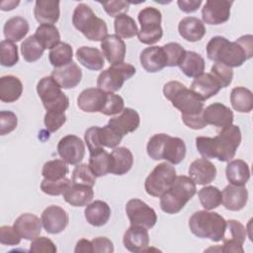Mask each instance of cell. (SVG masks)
<instances>
[{
  "mask_svg": "<svg viewBox=\"0 0 253 253\" xmlns=\"http://www.w3.org/2000/svg\"><path fill=\"white\" fill-rule=\"evenodd\" d=\"M164 97L181 112L184 124L193 129L207 126L204 120V103L190 89L179 81H169L163 87Z\"/></svg>",
  "mask_w": 253,
  "mask_h": 253,
  "instance_id": "1",
  "label": "cell"
},
{
  "mask_svg": "<svg viewBox=\"0 0 253 253\" xmlns=\"http://www.w3.org/2000/svg\"><path fill=\"white\" fill-rule=\"evenodd\" d=\"M207 55L215 63L239 67L253 55V37L245 35L234 42L221 36L213 37L207 44Z\"/></svg>",
  "mask_w": 253,
  "mask_h": 253,
  "instance_id": "2",
  "label": "cell"
},
{
  "mask_svg": "<svg viewBox=\"0 0 253 253\" xmlns=\"http://www.w3.org/2000/svg\"><path fill=\"white\" fill-rule=\"evenodd\" d=\"M241 142L239 126L230 125L221 128L214 137L198 136L196 147L204 158H216L221 162L231 160Z\"/></svg>",
  "mask_w": 253,
  "mask_h": 253,
  "instance_id": "3",
  "label": "cell"
},
{
  "mask_svg": "<svg viewBox=\"0 0 253 253\" xmlns=\"http://www.w3.org/2000/svg\"><path fill=\"white\" fill-rule=\"evenodd\" d=\"M146 150L153 160L165 159L172 165L181 163L186 156L184 140L166 133H157L151 136L147 142Z\"/></svg>",
  "mask_w": 253,
  "mask_h": 253,
  "instance_id": "4",
  "label": "cell"
},
{
  "mask_svg": "<svg viewBox=\"0 0 253 253\" xmlns=\"http://www.w3.org/2000/svg\"><path fill=\"white\" fill-rule=\"evenodd\" d=\"M189 227L196 236L218 242L225 235L226 220L217 212L198 211L191 215Z\"/></svg>",
  "mask_w": 253,
  "mask_h": 253,
  "instance_id": "5",
  "label": "cell"
},
{
  "mask_svg": "<svg viewBox=\"0 0 253 253\" xmlns=\"http://www.w3.org/2000/svg\"><path fill=\"white\" fill-rule=\"evenodd\" d=\"M196 192V184L190 177L176 176L169 190L160 197V208L166 213H178L195 196Z\"/></svg>",
  "mask_w": 253,
  "mask_h": 253,
  "instance_id": "6",
  "label": "cell"
},
{
  "mask_svg": "<svg viewBox=\"0 0 253 253\" xmlns=\"http://www.w3.org/2000/svg\"><path fill=\"white\" fill-rule=\"evenodd\" d=\"M72 24L89 41H103L108 36L106 22L98 18L93 10L84 3L76 6L72 16Z\"/></svg>",
  "mask_w": 253,
  "mask_h": 253,
  "instance_id": "7",
  "label": "cell"
},
{
  "mask_svg": "<svg viewBox=\"0 0 253 253\" xmlns=\"http://www.w3.org/2000/svg\"><path fill=\"white\" fill-rule=\"evenodd\" d=\"M37 92L46 111L65 112L67 110L69 99L51 76H45L39 81Z\"/></svg>",
  "mask_w": 253,
  "mask_h": 253,
  "instance_id": "8",
  "label": "cell"
},
{
  "mask_svg": "<svg viewBox=\"0 0 253 253\" xmlns=\"http://www.w3.org/2000/svg\"><path fill=\"white\" fill-rule=\"evenodd\" d=\"M136 70L133 65L126 62L111 65L103 70L97 78V86L106 93H114L119 91L126 80L131 78Z\"/></svg>",
  "mask_w": 253,
  "mask_h": 253,
  "instance_id": "9",
  "label": "cell"
},
{
  "mask_svg": "<svg viewBox=\"0 0 253 253\" xmlns=\"http://www.w3.org/2000/svg\"><path fill=\"white\" fill-rule=\"evenodd\" d=\"M138 22L141 26L137 38L144 44H153L161 40L163 31L161 28V12L154 7L143 8L138 13Z\"/></svg>",
  "mask_w": 253,
  "mask_h": 253,
  "instance_id": "10",
  "label": "cell"
},
{
  "mask_svg": "<svg viewBox=\"0 0 253 253\" xmlns=\"http://www.w3.org/2000/svg\"><path fill=\"white\" fill-rule=\"evenodd\" d=\"M176 179L175 167L167 162L160 163L150 172L144 182L145 192L152 197L160 198Z\"/></svg>",
  "mask_w": 253,
  "mask_h": 253,
  "instance_id": "11",
  "label": "cell"
},
{
  "mask_svg": "<svg viewBox=\"0 0 253 253\" xmlns=\"http://www.w3.org/2000/svg\"><path fill=\"white\" fill-rule=\"evenodd\" d=\"M126 212L130 225L142 226L150 229L157 221L155 211L139 199L129 200L126 206Z\"/></svg>",
  "mask_w": 253,
  "mask_h": 253,
  "instance_id": "12",
  "label": "cell"
},
{
  "mask_svg": "<svg viewBox=\"0 0 253 253\" xmlns=\"http://www.w3.org/2000/svg\"><path fill=\"white\" fill-rule=\"evenodd\" d=\"M57 152L60 158L67 164L77 165L84 158L85 145L77 135L67 134L58 141Z\"/></svg>",
  "mask_w": 253,
  "mask_h": 253,
  "instance_id": "13",
  "label": "cell"
},
{
  "mask_svg": "<svg viewBox=\"0 0 253 253\" xmlns=\"http://www.w3.org/2000/svg\"><path fill=\"white\" fill-rule=\"evenodd\" d=\"M233 1L208 0L202 9V18L206 24L220 25L230 17V7Z\"/></svg>",
  "mask_w": 253,
  "mask_h": 253,
  "instance_id": "14",
  "label": "cell"
},
{
  "mask_svg": "<svg viewBox=\"0 0 253 253\" xmlns=\"http://www.w3.org/2000/svg\"><path fill=\"white\" fill-rule=\"evenodd\" d=\"M42 226L47 233L57 234L62 232L68 224L67 212L58 206H49L42 213Z\"/></svg>",
  "mask_w": 253,
  "mask_h": 253,
  "instance_id": "15",
  "label": "cell"
},
{
  "mask_svg": "<svg viewBox=\"0 0 253 253\" xmlns=\"http://www.w3.org/2000/svg\"><path fill=\"white\" fill-rule=\"evenodd\" d=\"M123 242L126 249L130 252H146L149 246V234L147 228L130 225L124 234Z\"/></svg>",
  "mask_w": 253,
  "mask_h": 253,
  "instance_id": "16",
  "label": "cell"
},
{
  "mask_svg": "<svg viewBox=\"0 0 253 253\" xmlns=\"http://www.w3.org/2000/svg\"><path fill=\"white\" fill-rule=\"evenodd\" d=\"M203 117L207 125H211L216 127L223 128L232 125V111L221 103H213L204 109Z\"/></svg>",
  "mask_w": 253,
  "mask_h": 253,
  "instance_id": "17",
  "label": "cell"
},
{
  "mask_svg": "<svg viewBox=\"0 0 253 253\" xmlns=\"http://www.w3.org/2000/svg\"><path fill=\"white\" fill-rule=\"evenodd\" d=\"M139 124V115L131 108H124V110L118 116L111 118L108 123L110 126H112L123 136L136 130Z\"/></svg>",
  "mask_w": 253,
  "mask_h": 253,
  "instance_id": "18",
  "label": "cell"
},
{
  "mask_svg": "<svg viewBox=\"0 0 253 253\" xmlns=\"http://www.w3.org/2000/svg\"><path fill=\"white\" fill-rule=\"evenodd\" d=\"M189 176L195 184L207 185L215 179L216 168L209 159L198 158L191 163Z\"/></svg>",
  "mask_w": 253,
  "mask_h": 253,
  "instance_id": "19",
  "label": "cell"
},
{
  "mask_svg": "<svg viewBox=\"0 0 253 253\" xmlns=\"http://www.w3.org/2000/svg\"><path fill=\"white\" fill-rule=\"evenodd\" d=\"M102 53L111 65L124 62L126 56V43L116 34L108 35L101 42Z\"/></svg>",
  "mask_w": 253,
  "mask_h": 253,
  "instance_id": "20",
  "label": "cell"
},
{
  "mask_svg": "<svg viewBox=\"0 0 253 253\" xmlns=\"http://www.w3.org/2000/svg\"><path fill=\"white\" fill-rule=\"evenodd\" d=\"M139 60L144 70L149 73L161 71L164 67H166L167 64V59L163 47L157 45L144 48L140 52Z\"/></svg>",
  "mask_w": 253,
  "mask_h": 253,
  "instance_id": "21",
  "label": "cell"
},
{
  "mask_svg": "<svg viewBox=\"0 0 253 253\" xmlns=\"http://www.w3.org/2000/svg\"><path fill=\"white\" fill-rule=\"evenodd\" d=\"M50 76L61 88L70 89L76 87L80 83L82 79V70L72 61L65 66L54 68Z\"/></svg>",
  "mask_w": 253,
  "mask_h": 253,
  "instance_id": "22",
  "label": "cell"
},
{
  "mask_svg": "<svg viewBox=\"0 0 253 253\" xmlns=\"http://www.w3.org/2000/svg\"><path fill=\"white\" fill-rule=\"evenodd\" d=\"M248 201V191L243 186L227 185L221 192V203L226 210L237 211L242 210Z\"/></svg>",
  "mask_w": 253,
  "mask_h": 253,
  "instance_id": "23",
  "label": "cell"
},
{
  "mask_svg": "<svg viewBox=\"0 0 253 253\" xmlns=\"http://www.w3.org/2000/svg\"><path fill=\"white\" fill-rule=\"evenodd\" d=\"M13 226L22 238L26 240H34L40 236L42 222L37 215L27 212L21 214L14 221Z\"/></svg>",
  "mask_w": 253,
  "mask_h": 253,
  "instance_id": "24",
  "label": "cell"
},
{
  "mask_svg": "<svg viewBox=\"0 0 253 253\" xmlns=\"http://www.w3.org/2000/svg\"><path fill=\"white\" fill-rule=\"evenodd\" d=\"M107 93L99 88H87L83 90L77 98V106L83 112H100L106 101Z\"/></svg>",
  "mask_w": 253,
  "mask_h": 253,
  "instance_id": "25",
  "label": "cell"
},
{
  "mask_svg": "<svg viewBox=\"0 0 253 253\" xmlns=\"http://www.w3.org/2000/svg\"><path fill=\"white\" fill-rule=\"evenodd\" d=\"M220 89V85L211 73H203L196 77L190 88V90L203 102L216 95Z\"/></svg>",
  "mask_w": 253,
  "mask_h": 253,
  "instance_id": "26",
  "label": "cell"
},
{
  "mask_svg": "<svg viewBox=\"0 0 253 253\" xmlns=\"http://www.w3.org/2000/svg\"><path fill=\"white\" fill-rule=\"evenodd\" d=\"M34 15L36 20L42 24L53 25L59 19V1L51 0H38L34 8Z\"/></svg>",
  "mask_w": 253,
  "mask_h": 253,
  "instance_id": "27",
  "label": "cell"
},
{
  "mask_svg": "<svg viewBox=\"0 0 253 253\" xmlns=\"http://www.w3.org/2000/svg\"><path fill=\"white\" fill-rule=\"evenodd\" d=\"M93 197V187L73 183L63 194L64 201L73 207H85L91 203Z\"/></svg>",
  "mask_w": 253,
  "mask_h": 253,
  "instance_id": "28",
  "label": "cell"
},
{
  "mask_svg": "<svg viewBox=\"0 0 253 253\" xmlns=\"http://www.w3.org/2000/svg\"><path fill=\"white\" fill-rule=\"evenodd\" d=\"M111 154V170L114 175L126 174L132 167L133 156L131 151L126 147H116Z\"/></svg>",
  "mask_w": 253,
  "mask_h": 253,
  "instance_id": "29",
  "label": "cell"
},
{
  "mask_svg": "<svg viewBox=\"0 0 253 253\" xmlns=\"http://www.w3.org/2000/svg\"><path fill=\"white\" fill-rule=\"evenodd\" d=\"M84 215L88 223L100 227L108 222L111 216V209L106 202L97 200L86 206Z\"/></svg>",
  "mask_w": 253,
  "mask_h": 253,
  "instance_id": "30",
  "label": "cell"
},
{
  "mask_svg": "<svg viewBox=\"0 0 253 253\" xmlns=\"http://www.w3.org/2000/svg\"><path fill=\"white\" fill-rule=\"evenodd\" d=\"M178 31L180 36L188 42H198L206 35L204 23L196 17H186L179 22Z\"/></svg>",
  "mask_w": 253,
  "mask_h": 253,
  "instance_id": "31",
  "label": "cell"
},
{
  "mask_svg": "<svg viewBox=\"0 0 253 253\" xmlns=\"http://www.w3.org/2000/svg\"><path fill=\"white\" fill-rule=\"evenodd\" d=\"M23 93L21 80L13 75H5L0 78V100L5 103L16 102Z\"/></svg>",
  "mask_w": 253,
  "mask_h": 253,
  "instance_id": "32",
  "label": "cell"
},
{
  "mask_svg": "<svg viewBox=\"0 0 253 253\" xmlns=\"http://www.w3.org/2000/svg\"><path fill=\"white\" fill-rule=\"evenodd\" d=\"M225 174L228 182L234 186H244L250 179L249 166L241 159L230 161L226 166Z\"/></svg>",
  "mask_w": 253,
  "mask_h": 253,
  "instance_id": "33",
  "label": "cell"
},
{
  "mask_svg": "<svg viewBox=\"0 0 253 253\" xmlns=\"http://www.w3.org/2000/svg\"><path fill=\"white\" fill-rule=\"evenodd\" d=\"M78 61L87 69L100 70L105 64V56L96 47L81 46L76 51Z\"/></svg>",
  "mask_w": 253,
  "mask_h": 253,
  "instance_id": "34",
  "label": "cell"
},
{
  "mask_svg": "<svg viewBox=\"0 0 253 253\" xmlns=\"http://www.w3.org/2000/svg\"><path fill=\"white\" fill-rule=\"evenodd\" d=\"M178 66L186 76L196 78L205 71V59L201 54L195 51L186 50Z\"/></svg>",
  "mask_w": 253,
  "mask_h": 253,
  "instance_id": "35",
  "label": "cell"
},
{
  "mask_svg": "<svg viewBox=\"0 0 253 253\" xmlns=\"http://www.w3.org/2000/svg\"><path fill=\"white\" fill-rule=\"evenodd\" d=\"M30 30L28 21L20 16L10 18L4 25L3 33L6 40L13 42L23 40Z\"/></svg>",
  "mask_w": 253,
  "mask_h": 253,
  "instance_id": "36",
  "label": "cell"
},
{
  "mask_svg": "<svg viewBox=\"0 0 253 253\" xmlns=\"http://www.w3.org/2000/svg\"><path fill=\"white\" fill-rule=\"evenodd\" d=\"M232 108L239 113H250L253 109V94L245 87H235L230 93Z\"/></svg>",
  "mask_w": 253,
  "mask_h": 253,
  "instance_id": "37",
  "label": "cell"
},
{
  "mask_svg": "<svg viewBox=\"0 0 253 253\" xmlns=\"http://www.w3.org/2000/svg\"><path fill=\"white\" fill-rule=\"evenodd\" d=\"M35 37L44 49H52L60 42L58 29L54 25H40L36 30Z\"/></svg>",
  "mask_w": 253,
  "mask_h": 253,
  "instance_id": "38",
  "label": "cell"
},
{
  "mask_svg": "<svg viewBox=\"0 0 253 253\" xmlns=\"http://www.w3.org/2000/svg\"><path fill=\"white\" fill-rule=\"evenodd\" d=\"M88 165L96 177L105 176L111 170V154L104 148L91 152Z\"/></svg>",
  "mask_w": 253,
  "mask_h": 253,
  "instance_id": "39",
  "label": "cell"
},
{
  "mask_svg": "<svg viewBox=\"0 0 253 253\" xmlns=\"http://www.w3.org/2000/svg\"><path fill=\"white\" fill-rule=\"evenodd\" d=\"M48 58L50 64L54 68H59L71 63L73 58V50L71 45L60 42L55 47L50 49Z\"/></svg>",
  "mask_w": 253,
  "mask_h": 253,
  "instance_id": "40",
  "label": "cell"
},
{
  "mask_svg": "<svg viewBox=\"0 0 253 253\" xmlns=\"http://www.w3.org/2000/svg\"><path fill=\"white\" fill-rule=\"evenodd\" d=\"M69 173L67 163L62 159H54L45 162L42 166V175L44 179L56 181L63 179Z\"/></svg>",
  "mask_w": 253,
  "mask_h": 253,
  "instance_id": "41",
  "label": "cell"
},
{
  "mask_svg": "<svg viewBox=\"0 0 253 253\" xmlns=\"http://www.w3.org/2000/svg\"><path fill=\"white\" fill-rule=\"evenodd\" d=\"M116 35L121 39H130L137 35L138 30L134 20L127 14H121L115 18L114 22Z\"/></svg>",
  "mask_w": 253,
  "mask_h": 253,
  "instance_id": "42",
  "label": "cell"
},
{
  "mask_svg": "<svg viewBox=\"0 0 253 253\" xmlns=\"http://www.w3.org/2000/svg\"><path fill=\"white\" fill-rule=\"evenodd\" d=\"M44 51V48L36 39L35 35L28 37L21 43V52L27 62H35L39 60Z\"/></svg>",
  "mask_w": 253,
  "mask_h": 253,
  "instance_id": "43",
  "label": "cell"
},
{
  "mask_svg": "<svg viewBox=\"0 0 253 253\" xmlns=\"http://www.w3.org/2000/svg\"><path fill=\"white\" fill-rule=\"evenodd\" d=\"M198 196L202 206L207 211L213 210L221 204V192L216 187H204L199 191Z\"/></svg>",
  "mask_w": 253,
  "mask_h": 253,
  "instance_id": "44",
  "label": "cell"
},
{
  "mask_svg": "<svg viewBox=\"0 0 253 253\" xmlns=\"http://www.w3.org/2000/svg\"><path fill=\"white\" fill-rule=\"evenodd\" d=\"M0 62L5 67H12L19 61L18 46L11 41L4 40L0 43Z\"/></svg>",
  "mask_w": 253,
  "mask_h": 253,
  "instance_id": "45",
  "label": "cell"
},
{
  "mask_svg": "<svg viewBox=\"0 0 253 253\" xmlns=\"http://www.w3.org/2000/svg\"><path fill=\"white\" fill-rule=\"evenodd\" d=\"M71 180L67 177L56 181H51L43 178L41 183V190L44 194L49 196H60L64 194V192L71 186Z\"/></svg>",
  "mask_w": 253,
  "mask_h": 253,
  "instance_id": "46",
  "label": "cell"
},
{
  "mask_svg": "<svg viewBox=\"0 0 253 253\" xmlns=\"http://www.w3.org/2000/svg\"><path fill=\"white\" fill-rule=\"evenodd\" d=\"M71 182L73 184H81L93 187L96 183V176L87 164H77L72 172Z\"/></svg>",
  "mask_w": 253,
  "mask_h": 253,
  "instance_id": "47",
  "label": "cell"
},
{
  "mask_svg": "<svg viewBox=\"0 0 253 253\" xmlns=\"http://www.w3.org/2000/svg\"><path fill=\"white\" fill-rule=\"evenodd\" d=\"M162 47L164 49L166 59H167L166 66L168 67L178 66L186 52L184 47L178 42H168L164 44Z\"/></svg>",
  "mask_w": 253,
  "mask_h": 253,
  "instance_id": "48",
  "label": "cell"
},
{
  "mask_svg": "<svg viewBox=\"0 0 253 253\" xmlns=\"http://www.w3.org/2000/svg\"><path fill=\"white\" fill-rule=\"evenodd\" d=\"M226 230H228L229 234L228 236L224 235L222 239H229L231 241L237 242L240 245H243L247 235V229L241 222L235 219L226 220Z\"/></svg>",
  "mask_w": 253,
  "mask_h": 253,
  "instance_id": "49",
  "label": "cell"
},
{
  "mask_svg": "<svg viewBox=\"0 0 253 253\" xmlns=\"http://www.w3.org/2000/svg\"><path fill=\"white\" fill-rule=\"evenodd\" d=\"M210 73L215 78L221 88L227 87L233 78L232 68L222 63H214L211 66Z\"/></svg>",
  "mask_w": 253,
  "mask_h": 253,
  "instance_id": "50",
  "label": "cell"
},
{
  "mask_svg": "<svg viewBox=\"0 0 253 253\" xmlns=\"http://www.w3.org/2000/svg\"><path fill=\"white\" fill-rule=\"evenodd\" d=\"M124 106L125 102L121 96L115 93H107L106 101L100 113L105 116H114L120 114L124 110Z\"/></svg>",
  "mask_w": 253,
  "mask_h": 253,
  "instance_id": "51",
  "label": "cell"
},
{
  "mask_svg": "<svg viewBox=\"0 0 253 253\" xmlns=\"http://www.w3.org/2000/svg\"><path fill=\"white\" fill-rule=\"evenodd\" d=\"M122 138L123 135L109 125L100 127V139L103 147L116 148L122 141Z\"/></svg>",
  "mask_w": 253,
  "mask_h": 253,
  "instance_id": "52",
  "label": "cell"
},
{
  "mask_svg": "<svg viewBox=\"0 0 253 253\" xmlns=\"http://www.w3.org/2000/svg\"><path fill=\"white\" fill-rule=\"evenodd\" d=\"M44 126L49 132L58 130L66 122L65 112L60 111H46L44 115Z\"/></svg>",
  "mask_w": 253,
  "mask_h": 253,
  "instance_id": "53",
  "label": "cell"
},
{
  "mask_svg": "<svg viewBox=\"0 0 253 253\" xmlns=\"http://www.w3.org/2000/svg\"><path fill=\"white\" fill-rule=\"evenodd\" d=\"M18 126V118L11 111L0 112V134L5 135L12 132Z\"/></svg>",
  "mask_w": 253,
  "mask_h": 253,
  "instance_id": "54",
  "label": "cell"
},
{
  "mask_svg": "<svg viewBox=\"0 0 253 253\" xmlns=\"http://www.w3.org/2000/svg\"><path fill=\"white\" fill-rule=\"evenodd\" d=\"M84 139L90 153L104 148L100 139V126H91L87 128L84 134Z\"/></svg>",
  "mask_w": 253,
  "mask_h": 253,
  "instance_id": "55",
  "label": "cell"
},
{
  "mask_svg": "<svg viewBox=\"0 0 253 253\" xmlns=\"http://www.w3.org/2000/svg\"><path fill=\"white\" fill-rule=\"evenodd\" d=\"M56 246L50 240L49 238L45 236L37 237L34 240H32L30 245V251L31 252H47V253H55L56 252Z\"/></svg>",
  "mask_w": 253,
  "mask_h": 253,
  "instance_id": "56",
  "label": "cell"
},
{
  "mask_svg": "<svg viewBox=\"0 0 253 253\" xmlns=\"http://www.w3.org/2000/svg\"><path fill=\"white\" fill-rule=\"evenodd\" d=\"M22 237L14 226L3 225L0 227V243L3 245H18Z\"/></svg>",
  "mask_w": 253,
  "mask_h": 253,
  "instance_id": "57",
  "label": "cell"
},
{
  "mask_svg": "<svg viewBox=\"0 0 253 253\" xmlns=\"http://www.w3.org/2000/svg\"><path fill=\"white\" fill-rule=\"evenodd\" d=\"M106 11V13L111 17H117L121 14H126L128 11L130 2L127 1H106L100 2Z\"/></svg>",
  "mask_w": 253,
  "mask_h": 253,
  "instance_id": "58",
  "label": "cell"
},
{
  "mask_svg": "<svg viewBox=\"0 0 253 253\" xmlns=\"http://www.w3.org/2000/svg\"><path fill=\"white\" fill-rule=\"evenodd\" d=\"M93 246V252H103V253H112L114 252V244L107 237H95L91 240Z\"/></svg>",
  "mask_w": 253,
  "mask_h": 253,
  "instance_id": "59",
  "label": "cell"
},
{
  "mask_svg": "<svg viewBox=\"0 0 253 253\" xmlns=\"http://www.w3.org/2000/svg\"><path fill=\"white\" fill-rule=\"evenodd\" d=\"M177 4L185 13H193L199 9L202 4V0H178Z\"/></svg>",
  "mask_w": 253,
  "mask_h": 253,
  "instance_id": "60",
  "label": "cell"
},
{
  "mask_svg": "<svg viewBox=\"0 0 253 253\" xmlns=\"http://www.w3.org/2000/svg\"><path fill=\"white\" fill-rule=\"evenodd\" d=\"M74 252L75 253H91V252H93L92 242L85 238L78 240L76 243Z\"/></svg>",
  "mask_w": 253,
  "mask_h": 253,
  "instance_id": "61",
  "label": "cell"
},
{
  "mask_svg": "<svg viewBox=\"0 0 253 253\" xmlns=\"http://www.w3.org/2000/svg\"><path fill=\"white\" fill-rule=\"evenodd\" d=\"M19 1H3L1 2L0 4V7H1V10L3 11H10V10H13L14 8H16L18 5H19Z\"/></svg>",
  "mask_w": 253,
  "mask_h": 253,
  "instance_id": "62",
  "label": "cell"
}]
</instances>
